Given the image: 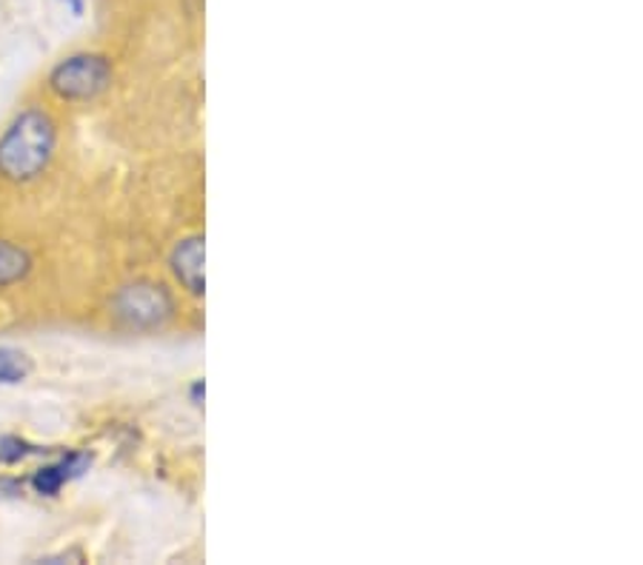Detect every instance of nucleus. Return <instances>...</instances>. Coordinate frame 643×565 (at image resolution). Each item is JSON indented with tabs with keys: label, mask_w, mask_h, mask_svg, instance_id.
<instances>
[{
	"label": "nucleus",
	"mask_w": 643,
	"mask_h": 565,
	"mask_svg": "<svg viewBox=\"0 0 643 565\" xmlns=\"http://www.w3.org/2000/svg\"><path fill=\"white\" fill-rule=\"evenodd\" d=\"M172 297L154 283H132L114 297V314L129 329H154L172 317Z\"/></svg>",
	"instance_id": "7ed1b4c3"
},
{
	"label": "nucleus",
	"mask_w": 643,
	"mask_h": 565,
	"mask_svg": "<svg viewBox=\"0 0 643 565\" xmlns=\"http://www.w3.org/2000/svg\"><path fill=\"white\" fill-rule=\"evenodd\" d=\"M29 266H32V260L21 246L0 240V286H12V283L27 278Z\"/></svg>",
	"instance_id": "423d86ee"
},
{
	"label": "nucleus",
	"mask_w": 643,
	"mask_h": 565,
	"mask_svg": "<svg viewBox=\"0 0 643 565\" xmlns=\"http://www.w3.org/2000/svg\"><path fill=\"white\" fill-rule=\"evenodd\" d=\"M54 152V123L41 109H27L0 138V174L27 183L47 169Z\"/></svg>",
	"instance_id": "f257e3e1"
},
{
	"label": "nucleus",
	"mask_w": 643,
	"mask_h": 565,
	"mask_svg": "<svg viewBox=\"0 0 643 565\" xmlns=\"http://www.w3.org/2000/svg\"><path fill=\"white\" fill-rule=\"evenodd\" d=\"M112 80V67L101 54H74L52 69L49 87L63 100H89L101 94Z\"/></svg>",
	"instance_id": "f03ea898"
},
{
	"label": "nucleus",
	"mask_w": 643,
	"mask_h": 565,
	"mask_svg": "<svg viewBox=\"0 0 643 565\" xmlns=\"http://www.w3.org/2000/svg\"><path fill=\"white\" fill-rule=\"evenodd\" d=\"M172 272L174 278L181 280L183 289L201 297L203 289H207V280H203V238H189L174 249Z\"/></svg>",
	"instance_id": "39448f33"
},
{
	"label": "nucleus",
	"mask_w": 643,
	"mask_h": 565,
	"mask_svg": "<svg viewBox=\"0 0 643 565\" xmlns=\"http://www.w3.org/2000/svg\"><path fill=\"white\" fill-rule=\"evenodd\" d=\"M192 403L194 406H203V380H198L192 386Z\"/></svg>",
	"instance_id": "1a4fd4ad"
},
{
	"label": "nucleus",
	"mask_w": 643,
	"mask_h": 565,
	"mask_svg": "<svg viewBox=\"0 0 643 565\" xmlns=\"http://www.w3.org/2000/svg\"><path fill=\"white\" fill-rule=\"evenodd\" d=\"M38 448L34 446H29L27 440H21V437H3L0 440V463H21L23 457H29V454H34Z\"/></svg>",
	"instance_id": "6e6552de"
},
{
	"label": "nucleus",
	"mask_w": 643,
	"mask_h": 565,
	"mask_svg": "<svg viewBox=\"0 0 643 565\" xmlns=\"http://www.w3.org/2000/svg\"><path fill=\"white\" fill-rule=\"evenodd\" d=\"M32 372V360L23 352H14V349H0V386H14V383H23Z\"/></svg>",
	"instance_id": "0eeeda50"
},
{
	"label": "nucleus",
	"mask_w": 643,
	"mask_h": 565,
	"mask_svg": "<svg viewBox=\"0 0 643 565\" xmlns=\"http://www.w3.org/2000/svg\"><path fill=\"white\" fill-rule=\"evenodd\" d=\"M89 463H92L89 454H67V457H61L58 463H52V466L38 468L32 477V488L38 494H43V497H54V494L67 486L69 480L81 477L89 468Z\"/></svg>",
	"instance_id": "20e7f679"
}]
</instances>
